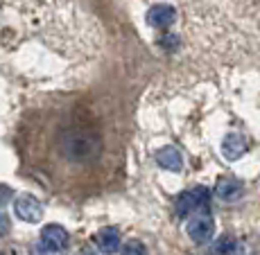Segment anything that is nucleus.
Instances as JSON below:
<instances>
[{"label": "nucleus", "mask_w": 260, "mask_h": 255, "mask_svg": "<svg viewBox=\"0 0 260 255\" xmlns=\"http://www.w3.org/2000/svg\"><path fill=\"white\" fill-rule=\"evenodd\" d=\"M208 201H211V190L197 186L190 188L186 192H181L174 201V214L179 219L188 217L190 212H202V210H208Z\"/></svg>", "instance_id": "obj_1"}, {"label": "nucleus", "mask_w": 260, "mask_h": 255, "mask_svg": "<svg viewBox=\"0 0 260 255\" xmlns=\"http://www.w3.org/2000/svg\"><path fill=\"white\" fill-rule=\"evenodd\" d=\"M174 21H177V9L170 7V5H154L147 12V23L152 27L166 29L170 25H174Z\"/></svg>", "instance_id": "obj_6"}, {"label": "nucleus", "mask_w": 260, "mask_h": 255, "mask_svg": "<svg viewBox=\"0 0 260 255\" xmlns=\"http://www.w3.org/2000/svg\"><path fill=\"white\" fill-rule=\"evenodd\" d=\"M247 149H249L247 138L240 136V133H229V136L224 138V142H222V154L229 158V161H238Z\"/></svg>", "instance_id": "obj_8"}, {"label": "nucleus", "mask_w": 260, "mask_h": 255, "mask_svg": "<svg viewBox=\"0 0 260 255\" xmlns=\"http://www.w3.org/2000/svg\"><path fill=\"white\" fill-rule=\"evenodd\" d=\"M238 248V239L231 233H224L215 239L213 244V255H233Z\"/></svg>", "instance_id": "obj_10"}, {"label": "nucleus", "mask_w": 260, "mask_h": 255, "mask_svg": "<svg viewBox=\"0 0 260 255\" xmlns=\"http://www.w3.org/2000/svg\"><path fill=\"white\" fill-rule=\"evenodd\" d=\"M0 255H5V253H0Z\"/></svg>", "instance_id": "obj_14"}, {"label": "nucleus", "mask_w": 260, "mask_h": 255, "mask_svg": "<svg viewBox=\"0 0 260 255\" xmlns=\"http://www.w3.org/2000/svg\"><path fill=\"white\" fill-rule=\"evenodd\" d=\"M186 233L194 244H206L215 235V219L206 212V210H202V212L192 214V217L188 219Z\"/></svg>", "instance_id": "obj_2"}, {"label": "nucleus", "mask_w": 260, "mask_h": 255, "mask_svg": "<svg viewBox=\"0 0 260 255\" xmlns=\"http://www.w3.org/2000/svg\"><path fill=\"white\" fill-rule=\"evenodd\" d=\"M5 231H9V222L0 214V235H5Z\"/></svg>", "instance_id": "obj_13"}, {"label": "nucleus", "mask_w": 260, "mask_h": 255, "mask_svg": "<svg viewBox=\"0 0 260 255\" xmlns=\"http://www.w3.org/2000/svg\"><path fill=\"white\" fill-rule=\"evenodd\" d=\"M120 253H122V255H147V248H145L143 242L132 239V242H127L122 248H120Z\"/></svg>", "instance_id": "obj_11"}, {"label": "nucleus", "mask_w": 260, "mask_h": 255, "mask_svg": "<svg viewBox=\"0 0 260 255\" xmlns=\"http://www.w3.org/2000/svg\"><path fill=\"white\" fill-rule=\"evenodd\" d=\"M41 242L50 251H63L68 246V231L59 224H48L41 231Z\"/></svg>", "instance_id": "obj_4"}, {"label": "nucleus", "mask_w": 260, "mask_h": 255, "mask_svg": "<svg viewBox=\"0 0 260 255\" xmlns=\"http://www.w3.org/2000/svg\"><path fill=\"white\" fill-rule=\"evenodd\" d=\"M93 242H95V246H98L102 253L111 255V253H116L120 248V233H118V228L107 226V228H102V231L95 233Z\"/></svg>", "instance_id": "obj_7"}, {"label": "nucleus", "mask_w": 260, "mask_h": 255, "mask_svg": "<svg viewBox=\"0 0 260 255\" xmlns=\"http://www.w3.org/2000/svg\"><path fill=\"white\" fill-rule=\"evenodd\" d=\"M242 192H244L242 183L233 176H222L217 183H215V190H213L215 197H217L219 201H226V203L238 201V199L242 197Z\"/></svg>", "instance_id": "obj_5"}, {"label": "nucleus", "mask_w": 260, "mask_h": 255, "mask_svg": "<svg viewBox=\"0 0 260 255\" xmlns=\"http://www.w3.org/2000/svg\"><path fill=\"white\" fill-rule=\"evenodd\" d=\"M14 212H16L18 219H23V222L37 224V222H41V217H43V206L32 194H23V197H18L16 201H14Z\"/></svg>", "instance_id": "obj_3"}, {"label": "nucleus", "mask_w": 260, "mask_h": 255, "mask_svg": "<svg viewBox=\"0 0 260 255\" xmlns=\"http://www.w3.org/2000/svg\"><path fill=\"white\" fill-rule=\"evenodd\" d=\"M9 197H12V190H9L7 186H3V183H0V208H3L5 203L9 201Z\"/></svg>", "instance_id": "obj_12"}, {"label": "nucleus", "mask_w": 260, "mask_h": 255, "mask_svg": "<svg viewBox=\"0 0 260 255\" xmlns=\"http://www.w3.org/2000/svg\"><path fill=\"white\" fill-rule=\"evenodd\" d=\"M156 163L168 172H181L183 167V156L177 147H163L156 152Z\"/></svg>", "instance_id": "obj_9"}]
</instances>
